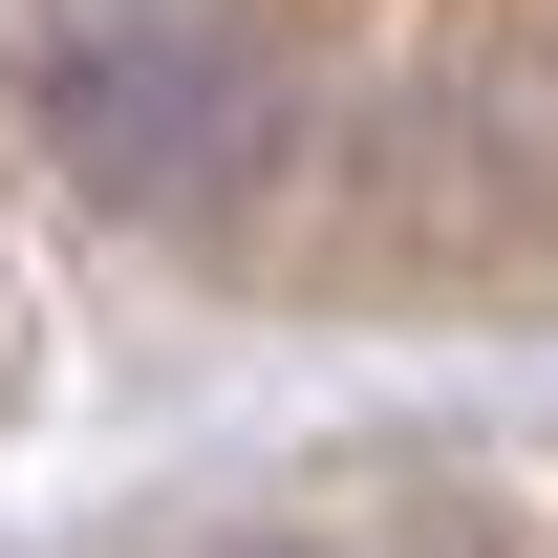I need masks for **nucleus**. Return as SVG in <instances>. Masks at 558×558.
<instances>
[{
	"mask_svg": "<svg viewBox=\"0 0 558 558\" xmlns=\"http://www.w3.org/2000/svg\"><path fill=\"white\" fill-rule=\"evenodd\" d=\"M0 65L108 215H236L279 172V65L236 44V0H22Z\"/></svg>",
	"mask_w": 558,
	"mask_h": 558,
	"instance_id": "nucleus-1",
	"label": "nucleus"
},
{
	"mask_svg": "<svg viewBox=\"0 0 558 558\" xmlns=\"http://www.w3.org/2000/svg\"><path fill=\"white\" fill-rule=\"evenodd\" d=\"M258 558H323V537H258Z\"/></svg>",
	"mask_w": 558,
	"mask_h": 558,
	"instance_id": "nucleus-2",
	"label": "nucleus"
}]
</instances>
